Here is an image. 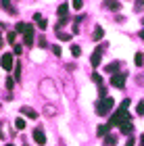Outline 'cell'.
Wrapping results in <instances>:
<instances>
[{"label": "cell", "mask_w": 144, "mask_h": 146, "mask_svg": "<svg viewBox=\"0 0 144 146\" xmlns=\"http://www.w3.org/2000/svg\"><path fill=\"white\" fill-rule=\"evenodd\" d=\"M127 119H129V117H127V109H121V107H119V109L115 111V115L109 119L107 125H109V127H111V125H121L123 121H127Z\"/></svg>", "instance_id": "obj_1"}, {"label": "cell", "mask_w": 144, "mask_h": 146, "mask_svg": "<svg viewBox=\"0 0 144 146\" xmlns=\"http://www.w3.org/2000/svg\"><path fill=\"white\" fill-rule=\"evenodd\" d=\"M113 107H115L113 98H104V100L96 102V113H98V115H109V113L113 111Z\"/></svg>", "instance_id": "obj_2"}, {"label": "cell", "mask_w": 144, "mask_h": 146, "mask_svg": "<svg viewBox=\"0 0 144 146\" xmlns=\"http://www.w3.org/2000/svg\"><path fill=\"white\" fill-rule=\"evenodd\" d=\"M102 54H104V46L98 44L96 48H94V52H92V58H90V63H92L94 67H98V65H100V61H102Z\"/></svg>", "instance_id": "obj_3"}, {"label": "cell", "mask_w": 144, "mask_h": 146, "mask_svg": "<svg viewBox=\"0 0 144 146\" xmlns=\"http://www.w3.org/2000/svg\"><path fill=\"white\" fill-rule=\"evenodd\" d=\"M0 63H2L4 71L15 69V61H13V54H11V52H4V54H2V58H0Z\"/></svg>", "instance_id": "obj_4"}, {"label": "cell", "mask_w": 144, "mask_h": 146, "mask_svg": "<svg viewBox=\"0 0 144 146\" xmlns=\"http://www.w3.org/2000/svg\"><path fill=\"white\" fill-rule=\"evenodd\" d=\"M23 42H25V46L34 44V25L27 23V27H25V31H23Z\"/></svg>", "instance_id": "obj_5"}, {"label": "cell", "mask_w": 144, "mask_h": 146, "mask_svg": "<svg viewBox=\"0 0 144 146\" xmlns=\"http://www.w3.org/2000/svg\"><path fill=\"white\" fill-rule=\"evenodd\" d=\"M111 84L115 86V88H123V86H125V75H123V73H115L113 77H111Z\"/></svg>", "instance_id": "obj_6"}, {"label": "cell", "mask_w": 144, "mask_h": 146, "mask_svg": "<svg viewBox=\"0 0 144 146\" xmlns=\"http://www.w3.org/2000/svg\"><path fill=\"white\" fill-rule=\"evenodd\" d=\"M34 140H36L38 144H46V136H44V131H42L40 127L34 129Z\"/></svg>", "instance_id": "obj_7"}, {"label": "cell", "mask_w": 144, "mask_h": 146, "mask_svg": "<svg viewBox=\"0 0 144 146\" xmlns=\"http://www.w3.org/2000/svg\"><path fill=\"white\" fill-rule=\"evenodd\" d=\"M119 129H121V134H132V131H134V123L127 119V121H123L119 125Z\"/></svg>", "instance_id": "obj_8"}, {"label": "cell", "mask_w": 144, "mask_h": 146, "mask_svg": "<svg viewBox=\"0 0 144 146\" xmlns=\"http://www.w3.org/2000/svg\"><path fill=\"white\" fill-rule=\"evenodd\" d=\"M67 13H69V4L63 2L61 6H58V17H61V19H67Z\"/></svg>", "instance_id": "obj_9"}, {"label": "cell", "mask_w": 144, "mask_h": 146, "mask_svg": "<svg viewBox=\"0 0 144 146\" xmlns=\"http://www.w3.org/2000/svg\"><path fill=\"white\" fill-rule=\"evenodd\" d=\"M119 67H121V63H119V61H115V63L107 65V67H104V71H107V73H113V75H115V71L119 69Z\"/></svg>", "instance_id": "obj_10"}, {"label": "cell", "mask_w": 144, "mask_h": 146, "mask_svg": "<svg viewBox=\"0 0 144 146\" xmlns=\"http://www.w3.org/2000/svg\"><path fill=\"white\" fill-rule=\"evenodd\" d=\"M21 113H23L25 117H31V119H36V117H38V115H36V111H34V109H29V107H21Z\"/></svg>", "instance_id": "obj_11"}, {"label": "cell", "mask_w": 144, "mask_h": 146, "mask_svg": "<svg viewBox=\"0 0 144 146\" xmlns=\"http://www.w3.org/2000/svg\"><path fill=\"white\" fill-rule=\"evenodd\" d=\"M102 6H107L109 11H117L121 9V2H102Z\"/></svg>", "instance_id": "obj_12"}, {"label": "cell", "mask_w": 144, "mask_h": 146, "mask_svg": "<svg viewBox=\"0 0 144 146\" xmlns=\"http://www.w3.org/2000/svg\"><path fill=\"white\" fill-rule=\"evenodd\" d=\"M96 134L98 136H109V125H98V129H96Z\"/></svg>", "instance_id": "obj_13"}, {"label": "cell", "mask_w": 144, "mask_h": 146, "mask_svg": "<svg viewBox=\"0 0 144 146\" xmlns=\"http://www.w3.org/2000/svg\"><path fill=\"white\" fill-rule=\"evenodd\" d=\"M104 36V29L100 27V25H96V29H94V40H102Z\"/></svg>", "instance_id": "obj_14"}, {"label": "cell", "mask_w": 144, "mask_h": 146, "mask_svg": "<svg viewBox=\"0 0 144 146\" xmlns=\"http://www.w3.org/2000/svg\"><path fill=\"white\" fill-rule=\"evenodd\" d=\"M34 19H36V21H38V27H40V29H46V21H44V19H42L40 15H38V13H36V15H34Z\"/></svg>", "instance_id": "obj_15"}, {"label": "cell", "mask_w": 144, "mask_h": 146, "mask_svg": "<svg viewBox=\"0 0 144 146\" xmlns=\"http://www.w3.org/2000/svg\"><path fill=\"white\" fill-rule=\"evenodd\" d=\"M6 42L9 44H17V34L15 31H9V34H6Z\"/></svg>", "instance_id": "obj_16"}, {"label": "cell", "mask_w": 144, "mask_h": 146, "mask_svg": "<svg viewBox=\"0 0 144 146\" xmlns=\"http://www.w3.org/2000/svg\"><path fill=\"white\" fill-rule=\"evenodd\" d=\"M0 6H2V9H6V11L11 13V15H15V13H17L15 9H13V4H11V2H4V0H2V2H0Z\"/></svg>", "instance_id": "obj_17"}, {"label": "cell", "mask_w": 144, "mask_h": 146, "mask_svg": "<svg viewBox=\"0 0 144 146\" xmlns=\"http://www.w3.org/2000/svg\"><path fill=\"white\" fill-rule=\"evenodd\" d=\"M104 144H107V146H115L117 144V138L115 136H104Z\"/></svg>", "instance_id": "obj_18"}, {"label": "cell", "mask_w": 144, "mask_h": 146, "mask_svg": "<svg viewBox=\"0 0 144 146\" xmlns=\"http://www.w3.org/2000/svg\"><path fill=\"white\" fill-rule=\"evenodd\" d=\"M134 63L138 65V67H140V65H144V54H140V52H138V54L134 56Z\"/></svg>", "instance_id": "obj_19"}, {"label": "cell", "mask_w": 144, "mask_h": 146, "mask_svg": "<svg viewBox=\"0 0 144 146\" xmlns=\"http://www.w3.org/2000/svg\"><path fill=\"white\" fill-rule=\"evenodd\" d=\"M15 79H19V82H21V63L15 65Z\"/></svg>", "instance_id": "obj_20"}, {"label": "cell", "mask_w": 144, "mask_h": 146, "mask_svg": "<svg viewBox=\"0 0 144 146\" xmlns=\"http://www.w3.org/2000/svg\"><path fill=\"white\" fill-rule=\"evenodd\" d=\"M71 54H73V56H80V54H82V48H80V46H71Z\"/></svg>", "instance_id": "obj_21"}, {"label": "cell", "mask_w": 144, "mask_h": 146, "mask_svg": "<svg viewBox=\"0 0 144 146\" xmlns=\"http://www.w3.org/2000/svg\"><path fill=\"white\" fill-rule=\"evenodd\" d=\"M15 127H17V129H23V127H25V121H23L21 117H19L17 121H15Z\"/></svg>", "instance_id": "obj_22"}, {"label": "cell", "mask_w": 144, "mask_h": 146, "mask_svg": "<svg viewBox=\"0 0 144 146\" xmlns=\"http://www.w3.org/2000/svg\"><path fill=\"white\" fill-rule=\"evenodd\" d=\"M92 79H94V82H96L98 86H102V75H100V73H94V75H92Z\"/></svg>", "instance_id": "obj_23"}, {"label": "cell", "mask_w": 144, "mask_h": 146, "mask_svg": "<svg viewBox=\"0 0 144 146\" xmlns=\"http://www.w3.org/2000/svg\"><path fill=\"white\" fill-rule=\"evenodd\" d=\"M136 113H138V117L144 115V102H138V107H136Z\"/></svg>", "instance_id": "obj_24"}, {"label": "cell", "mask_w": 144, "mask_h": 146, "mask_svg": "<svg viewBox=\"0 0 144 146\" xmlns=\"http://www.w3.org/2000/svg\"><path fill=\"white\" fill-rule=\"evenodd\" d=\"M71 6H73L75 11H82V6H84V2H82V0H75V2L71 4Z\"/></svg>", "instance_id": "obj_25"}, {"label": "cell", "mask_w": 144, "mask_h": 146, "mask_svg": "<svg viewBox=\"0 0 144 146\" xmlns=\"http://www.w3.org/2000/svg\"><path fill=\"white\" fill-rule=\"evenodd\" d=\"M52 52H54V54L58 56V54H61V46H52Z\"/></svg>", "instance_id": "obj_26"}, {"label": "cell", "mask_w": 144, "mask_h": 146, "mask_svg": "<svg viewBox=\"0 0 144 146\" xmlns=\"http://www.w3.org/2000/svg\"><path fill=\"white\" fill-rule=\"evenodd\" d=\"M58 38L61 40H71V36H67V34H58Z\"/></svg>", "instance_id": "obj_27"}, {"label": "cell", "mask_w": 144, "mask_h": 146, "mask_svg": "<svg viewBox=\"0 0 144 146\" xmlns=\"http://www.w3.org/2000/svg\"><path fill=\"white\" fill-rule=\"evenodd\" d=\"M134 144H136L134 140H127V142H125V146H134Z\"/></svg>", "instance_id": "obj_28"}, {"label": "cell", "mask_w": 144, "mask_h": 146, "mask_svg": "<svg viewBox=\"0 0 144 146\" xmlns=\"http://www.w3.org/2000/svg\"><path fill=\"white\" fill-rule=\"evenodd\" d=\"M140 144H142V146H144V134H142V136H140Z\"/></svg>", "instance_id": "obj_29"}, {"label": "cell", "mask_w": 144, "mask_h": 146, "mask_svg": "<svg viewBox=\"0 0 144 146\" xmlns=\"http://www.w3.org/2000/svg\"><path fill=\"white\" fill-rule=\"evenodd\" d=\"M140 38H142V40H144V29H142V31H140Z\"/></svg>", "instance_id": "obj_30"}, {"label": "cell", "mask_w": 144, "mask_h": 146, "mask_svg": "<svg viewBox=\"0 0 144 146\" xmlns=\"http://www.w3.org/2000/svg\"><path fill=\"white\" fill-rule=\"evenodd\" d=\"M142 25H144V19H142Z\"/></svg>", "instance_id": "obj_31"}, {"label": "cell", "mask_w": 144, "mask_h": 146, "mask_svg": "<svg viewBox=\"0 0 144 146\" xmlns=\"http://www.w3.org/2000/svg\"><path fill=\"white\" fill-rule=\"evenodd\" d=\"M6 146H13V144H6Z\"/></svg>", "instance_id": "obj_32"}, {"label": "cell", "mask_w": 144, "mask_h": 146, "mask_svg": "<svg viewBox=\"0 0 144 146\" xmlns=\"http://www.w3.org/2000/svg\"><path fill=\"white\" fill-rule=\"evenodd\" d=\"M140 4H142V6H144V2H140Z\"/></svg>", "instance_id": "obj_33"}]
</instances>
